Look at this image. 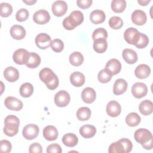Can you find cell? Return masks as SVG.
Masks as SVG:
<instances>
[{
	"label": "cell",
	"instance_id": "obj_51",
	"mask_svg": "<svg viewBox=\"0 0 153 153\" xmlns=\"http://www.w3.org/2000/svg\"><path fill=\"white\" fill-rule=\"evenodd\" d=\"M23 2L25 4H26L27 5H32L33 4H34L36 2V0H29V1H26V0H23Z\"/></svg>",
	"mask_w": 153,
	"mask_h": 153
},
{
	"label": "cell",
	"instance_id": "obj_11",
	"mask_svg": "<svg viewBox=\"0 0 153 153\" xmlns=\"http://www.w3.org/2000/svg\"><path fill=\"white\" fill-rule=\"evenodd\" d=\"M5 106L10 110L19 111L23 108V102L19 99L13 97H7L4 101Z\"/></svg>",
	"mask_w": 153,
	"mask_h": 153
},
{
	"label": "cell",
	"instance_id": "obj_48",
	"mask_svg": "<svg viewBox=\"0 0 153 153\" xmlns=\"http://www.w3.org/2000/svg\"><path fill=\"white\" fill-rule=\"evenodd\" d=\"M92 0H78L76 4L78 6L82 9H86L89 8L92 4Z\"/></svg>",
	"mask_w": 153,
	"mask_h": 153
},
{
	"label": "cell",
	"instance_id": "obj_2",
	"mask_svg": "<svg viewBox=\"0 0 153 153\" xmlns=\"http://www.w3.org/2000/svg\"><path fill=\"white\" fill-rule=\"evenodd\" d=\"M84 15L79 10H75L71 13L68 17L64 19L63 26L66 30H72L82 23Z\"/></svg>",
	"mask_w": 153,
	"mask_h": 153
},
{
	"label": "cell",
	"instance_id": "obj_4",
	"mask_svg": "<svg viewBox=\"0 0 153 153\" xmlns=\"http://www.w3.org/2000/svg\"><path fill=\"white\" fill-rule=\"evenodd\" d=\"M134 138L137 142L142 145L153 139L151 132L146 128H139L136 130L134 134Z\"/></svg>",
	"mask_w": 153,
	"mask_h": 153
},
{
	"label": "cell",
	"instance_id": "obj_10",
	"mask_svg": "<svg viewBox=\"0 0 153 153\" xmlns=\"http://www.w3.org/2000/svg\"><path fill=\"white\" fill-rule=\"evenodd\" d=\"M51 10L54 16H63L68 10L67 3L64 1H56L51 6Z\"/></svg>",
	"mask_w": 153,
	"mask_h": 153
},
{
	"label": "cell",
	"instance_id": "obj_9",
	"mask_svg": "<svg viewBox=\"0 0 153 153\" xmlns=\"http://www.w3.org/2000/svg\"><path fill=\"white\" fill-rule=\"evenodd\" d=\"M35 42L36 46L42 50H45L51 45V39L50 35L45 33H40L36 35Z\"/></svg>",
	"mask_w": 153,
	"mask_h": 153
},
{
	"label": "cell",
	"instance_id": "obj_30",
	"mask_svg": "<svg viewBox=\"0 0 153 153\" xmlns=\"http://www.w3.org/2000/svg\"><path fill=\"white\" fill-rule=\"evenodd\" d=\"M41 63V57L39 55L34 52H29V56L26 65L29 68H36Z\"/></svg>",
	"mask_w": 153,
	"mask_h": 153
},
{
	"label": "cell",
	"instance_id": "obj_14",
	"mask_svg": "<svg viewBox=\"0 0 153 153\" xmlns=\"http://www.w3.org/2000/svg\"><path fill=\"white\" fill-rule=\"evenodd\" d=\"M106 111L107 114L110 117H118L121 112V105L115 100H111L106 105Z\"/></svg>",
	"mask_w": 153,
	"mask_h": 153
},
{
	"label": "cell",
	"instance_id": "obj_34",
	"mask_svg": "<svg viewBox=\"0 0 153 153\" xmlns=\"http://www.w3.org/2000/svg\"><path fill=\"white\" fill-rule=\"evenodd\" d=\"M33 87L29 82H25L20 87V96L23 97H29L33 93Z\"/></svg>",
	"mask_w": 153,
	"mask_h": 153
},
{
	"label": "cell",
	"instance_id": "obj_1",
	"mask_svg": "<svg viewBox=\"0 0 153 153\" xmlns=\"http://www.w3.org/2000/svg\"><path fill=\"white\" fill-rule=\"evenodd\" d=\"M40 79L45 83L47 87L51 90L56 89L59 85V78L56 74L50 68L42 69L39 74Z\"/></svg>",
	"mask_w": 153,
	"mask_h": 153
},
{
	"label": "cell",
	"instance_id": "obj_39",
	"mask_svg": "<svg viewBox=\"0 0 153 153\" xmlns=\"http://www.w3.org/2000/svg\"><path fill=\"white\" fill-rule=\"evenodd\" d=\"M0 14L2 17H7L10 16L13 12V7L11 5L6 2H2L0 4Z\"/></svg>",
	"mask_w": 153,
	"mask_h": 153
},
{
	"label": "cell",
	"instance_id": "obj_6",
	"mask_svg": "<svg viewBox=\"0 0 153 153\" xmlns=\"http://www.w3.org/2000/svg\"><path fill=\"white\" fill-rule=\"evenodd\" d=\"M39 127L34 124H29L24 127L22 131L23 137L27 140H32L35 139L39 134Z\"/></svg>",
	"mask_w": 153,
	"mask_h": 153
},
{
	"label": "cell",
	"instance_id": "obj_40",
	"mask_svg": "<svg viewBox=\"0 0 153 153\" xmlns=\"http://www.w3.org/2000/svg\"><path fill=\"white\" fill-rule=\"evenodd\" d=\"M108 37V32L103 27H99L94 30L92 34V38L93 40L98 38L106 39Z\"/></svg>",
	"mask_w": 153,
	"mask_h": 153
},
{
	"label": "cell",
	"instance_id": "obj_31",
	"mask_svg": "<svg viewBox=\"0 0 153 153\" xmlns=\"http://www.w3.org/2000/svg\"><path fill=\"white\" fill-rule=\"evenodd\" d=\"M70 63L74 66H80L84 62V56L79 51L72 53L69 57Z\"/></svg>",
	"mask_w": 153,
	"mask_h": 153
},
{
	"label": "cell",
	"instance_id": "obj_38",
	"mask_svg": "<svg viewBox=\"0 0 153 153\" xmlns=\"http://www.w3.org/2000/svg\"><path fill=\"white\" fill-rule=\"evenodd\" d=\"M109 25L113 29H119L123 26L122 19L118 16H112L109 20Z\"/></svg>",
	"mask_w": 153,
	"mask_h": 153
},
{
	"label": "cell",
	"instance_id": "obj_46",
	"mask_svg": "<svg viewBox=\"0 0 153 153\" xmlns=\"http://www.w3.org/2000/svg\"><path fill=\"white\" fill-rule=\"evenodd\" d=\"M29 152L30 153H41L42 152V146L38 142L33 143L29 146Z\"/></svg>",
	"mask_w": 153,
	"mask_h": 153
},
{
	"label": "cell",
	"instance_id": "obj_47",
	"mask_svg": "<svg viewBox=\"0 0 153 153\" xmlns=\"http://www.w3.org/2000/svg\"><path fill=\"white\" fill-rule=\"evenodd\" d=\"M120 140H121V142L123 143L124 145L126 153L130 152L133 148V144L127 138H122Z\"/></svg>",
	"mask_w": 153,
	"mask_h": 153
},
{
	"label": "cell",
	"instance_id": "obj_12",
	"mask_svg": "<svg viewBox=\"0 0 153 153\" xmlns=\"http://www.w3.org/2000/svg\"><path fill=\"white\" fill-rule=\"evenodd\" d=\"M132 94L137 99L145 97L148 93V88L145 84L143 82H136L131 88Z\"/></svg>",
	"mask_w": 153,
	"mask_h": 153
},
{
	"label": "cell",
	"instance_id": "obj_7",
	"mask_svg": "<svg viewBox=\"0 0 153 153\" xmlns=\"http://www.w3.org/2000/svg\"><path fill=\"white\" fill-rule=\"evenodd\" d=\"M69 94L65 90H60L54 96V102L57 106L65 107L70 102Z\"/></svg>",
	"mask_w": 153,
	"mask_h": 153
},
{
	"label": "cell",
	"instance_id": "obj_18",
	"mask_svg": "<svg viewBox=\"0 0 153 153\" xmlns=\"http://www.w3.org/2000/svg\"><path fill=\"white\" fill-rule=\"evenodd\" d=\"M82 100L86 103H93L96 98V93L95 90L91 87H86L81 93Z\"/></svg>",
	"mask_w": 153,
	"mask_h": 153
},
{
	"label": "cell",
	"instance_id": "obj_16",
	"mask_svg": "<svg viewBox=\"0 0 153 153\" xmlns=\"http://www.w3.org/2000/svg\"><path fill=\"white\" fill-rule=\"evenodd\" d=\"M4 76L5 79L10 82L18 80L19 78V71L13 66H8L4 71Z\"/></svg>",
	"mask_w": 153,
	"mask_h": 153
},
{
	"label": "cell",
	"instance_id": "obj_36",
	"mask_svg": "<svg viewBox=\"0 0 153 153\" xmlns=\"http://www.w3.org/2000/svg\"><path fill=\"white\" fill-rule=\"evenodd\" d=\"M108 152L109 153H126L124 145L120 140L110 145Z\"/></svg>",
	"mask_w": 153,
	"mask_h": 153
},
{
	"label": "cell",
	"instance_id": "obj_17",
	"mask_svg": "<svg viewBox=\"0 0 153 153\" xmlns=\"http://www.w3.org/2000/svg\"><path fill=\"white\" fill-rule=\"evenodd\" d=\"M112 75L118 74L121 69V64L118 59H111L107 62L105 68Z\"/></svg>",
	"mask_w": 153,
	"mask_h": 153
},
{
	"label": "cell",
	"instance_id": "obj_35",
	"mask_svg": "<svg viewBox=\"0 0 153 153\" xmlns=\"http://www.w3.org/2000/svg\"><path fill=\"white\" fill-rule=\"evenodd\" d=\"M126 8V1L125 0H113L111 2V8L115 13H122Z\"/></svg>",
	"mask_w": 153,
	"mask_h": 153
},
{
	"label": "cell",
	"instance_id": "obj_13",
	"mask_svg": "<svg viewBox=\"0 0 153 153\" xmlns=\"http://www.w3.org/2000/svg\"><path fill=\"white\" fill-rule=\"evenodd\" d=\"M33 20L36 24L44 25L50 21V16L47 10L41 9L34 13Z\"/></svg>",
	"mask_w": 153,
	"mask_h": 153
},
{
	"label": "cell",
	"instance_id": "obj_24",
	"mask_svg": "<svg viewBox=\"0 0 153 153\" xmlns=\"http://www.w3.org/2000/svg\"><path fill=\"white\" fill-rule=\"evenodd\" d=\"M85 76L80 72H74L70 75L71 84L76 87H81L85 83Z\"/></svg>",
	"mask_w": 153,
	"mask_h": 153
},
{
	"label": "cell",
	"instance_id": "obj_8",
	"mask_svg": "<svg viewBox=\"0 0 153 153\" xmlns=\"http://www.w3.org/2000/svg\"><path fill=\"white\" fill-rule=\"evenodd\" d=\"M29 56V52L26 49L19 48L16 50L13 55L14 62L18 65H26Z\"/></svg>",
	"mask_w": 153,
	"mask_h": 153
},
{
	"label": "cell",
	"instance_id": "obj_23",
	"mask_svg": "<svg viewBox=\"0 0 153 153\" xmlns=\"http://www.w3.org/2000/svg\"><path fill=\"white\" fill-rule=\"evenodd\" d=\"M122 56L124 61L128 64H134L137 60V54L136 52L130 48L123 50Z\"/></svg>",
	"mask_w": 153,
	"mask_h": 153
},
{
	"label": "cell",
	"instance_id": "obj_33",
	"mask_svg": "<svg viewBox=\"0 0 153 153\" xmlns=\"http://www.w3.org/2000/svg\"><path fill=\"white\" fill-rule=\"evenodd\" d=\"M91 112L88 107H81L79 108L76 112V117L79 121H87L91 117Z\"/></svg>",
	"mask_w": 153,
	"mask_h": 153
},
{
	"label": "cell",
	"instance_id": "obj_5",
	"mask_svg": "<svg viewBox=\"0 0 153 153\" xmlns=\"http://www.w3.org/2000/svg\"><path fill=\"white\" fill-rule=\"evenodd\" d=\"M140 32L136 28L128 27L124 33V38L127 43L135 45L140 38Z\"/></svg>",
	"mask_w": 153,
	"mask_h": 153
},
{
	"label": "cell",
	"instance_id": "obj_26",
	"mask_svg": "<svg viewBox=\"0 0 153 153\" xmlns=\"http://www.w3.org/2000/svg\"><path fill=\"white\" fill-rule=\"evenodd\" d=\"M139 110L143 115H151L153 112V103L149 100L142 101L139 105Z\"/></svg>",
	"mask_w": 153,
	"mask_h": 153
},
{
	"label": "cell",
	"instance_id": "obj_22",
	"mask_svg": "<svg viewBox=\"0 0 153 153\" xmlns=\"http://www.w3.org/2000/svg\"><path fill=\"white\" fill-rule=\"evenodd\" d=\"M58 131L57 128L53 126H47L43 129L44 137L48 140H55L58 137Z\"/></svg>",
	"mask_w": 153,
	"mask_h": 153
},
{
	"label": "cell",
	"instance_id": "obj_3",
	"mask_svg": "<svg viewBox=\"0 0 153 153\" xmlns=\"http://www.w3.org/2000/svg\"><path fill=\"white\" fill-rule=\"evenodd\" d=\"M4 124L3 130L7 136L13 137L18 133L20 120L17 117L13 115L7 116L4 120Z\"/></svg>",
	"mask_w": 153,
	"mask_h": 153
},
{
	"label": "cell",
	"instance_id": "obj_28",
	"mask_svg": "<svg viewBox=\"0 0 153 153\" xmlns=\"http://www.w3.org/2000/svg\"><path fill=\"white\" fill-rule=\"evenodd\" d=\"M78 142V139L77 136L71 133H66L63 135L62 137V142L63 143L68 147H74L77 145Z\"/></svg>",
	"mask_w": 153,
	"mask_h": 153
},
{
	"label": "cell",
	"instance_id": "obj_19",
	"mask_svg": "<svg viewBox=\"0 0 153 153\" xmlns=\"http://www.w3.org/2000/svg\"><path fill=\"white\" fill-rule=\"evenodd\" d=\"M151 74L150 67L146 64L138 65L134 71L135 76L139 79H145L149 76Z\"/></svg>",
	"mask_w": 153,
	"mask_h": 153
},
{
	"label": "cell",
	"instance_id": "obj_20",
	"mask_svg": "<svg viewBox=\"0 0 153 153\" xmlns=\"http://www.w3.org/2000/svg\"><path fill=\"white\" fill-rule=\"evenodd\" d=\"M10 35L13 38L21 40L26 36V30L22 26L14 25L10 29Z\"/></svg>",
	"mask_w": 153,
	"mask_h": 153
},
{
	"label": "cell",
	"instance_id": "obj_21",
	"mask_svg": "<svg viewBox=\"0 0 153 153\" xmlns=\"http://www.w3.org/2000/svg\"><path fill=\"white\" fill-rule=\"evenodd\" d=\"M127 88V81L123 79H117L113 86V93L115 95H120L123 94Z\"/></svg>",
	"mask_w": 153,
	"mask_h": 153
},
{
	"label": "cell",
	"instance_id": "obj_29",
	"mask_svg": "<svg viewBox=\"0 0 153 153\" xmlns=\"http://www.w3.org/2000/svg\"><path fill=\"white\" fill-rule=\"evenodd\" d=\"M108 48V42L105 38H98L94 40L93 49L97 53H104Z\"/></svg>",
	"mask_w": 153,
	"mask_h": 153
},
{
	"label": "cell",
	"instance_id": "obj_44",
	"mask_svg": "<svg viewBox=\"0 0 153 153\" xmlns=\"http://www.w3.org/2000/svg\"><path fill=\"white\" fill-rule=\"evenodd\" d=\"M12 146L7 140H1L0 142V151L4 153H8L11 151Z\"/></svg>",
	"mask_w": 153,
	"mask_h": 153
},
{
	"label": "cell",
	"instance_id": "obj_49",
	"mask_svg": "<svg viewBox=\"0 0 153 153\" xmlns=\"http://www.w3.org/2000/svg\"><path fill=\"white\" fill-rule=\"evenodd\" d=\"M142 146L145 149H148H148H151L152 148V139L150 140L149 142H148L147 143L142 145Z\"/></svg>",
	"mask_w": 153,
	"mask_h": 153
},
{
	"label": "cell",
	"instance_id": "obj_41",
	"mask_svg": "<svg viewBox=\"0 0 153 153\" xmlns=\"http://www.w3.org/2000/svg\"><path fill=\"white\" fill-rule=\"evenodd\" d=\"M50 46H51V49L54 51H55L56 53H60L63 50L64 44L61 39H54L53 41H51Z\"/></svg>",
	"mask_w": 153,
	"mask_h": 153
},
{
	"label": "cell",
	"instance_id": "obj_37",
	"mask_svg": "<svg viewBox=\"0 0 153 153\" xmlns=\"http://www.w3.org/2000/svg\"><path fill=\"white\" fill-rule=\"evenodd\" d=\"M112 75L105 68L100 71L97 75L98 80L102 83H107L112 79Z\"/></svg>",
	"mask_w": 153,
	"mask_h": 153
},
{
	"label": "cell",
	"instance_id": "obj_25",
	"mask_svg": "<svg viewBox=\"0 0 153 153\" xmlns=\"http://www.w3.org/2000/svg\"><path fill=\"white\" fill-rule=\"evenodd\" d=\"M106 18L104 11L100 10H95L90 14V20L93 24H100L103 23Z\"/></svg>",
	"mask_w": 153,
	"mask_h": 153
},
{
	"label": "cell",
	"instance_id": "obj_32",
	"mask_svg": "<svg viewBox=\"0 0 153 153\" xmlns=\"http://www.w3.org/2000/svg\"><path fill=\"white\" fill-rule=\"evenodd\" d=\"M140 117L136 112H131L128 114L126 118V124L130 127H136L140 122Z\"/></svg>",
	"mask_w": 153,
	"mask_h": 153
},
{
	"label": "cell",
	"instance_id": "obj_45",
	"mask_svg": "<svg viewBox=\"0 0 153 153\" xmlns=\"http://www.w3.org/2000/svg\"><path fill=\"white\" fill-rule=\"evenodd\" d=\"M62 152L61 146L57 143H53L48 145L47 148V152L48 153H61Z\"/></svg>",
	"mask_w": 153,
	"mask_h": 153
},
{
	"label": "cell",
	"instance_id": "obj_43",
	"mask_svg": "<svg viewBox=\"0 0 153 153\" xmlns=\"http://www.w3.org/2000/svg\"><path fill=\"white\" fill-rule=\"evenodd\" d=\"M149 44V38L147 36V35H146L144 33H140V38L137 41V42L135 46L137 48H145Z\"/></svg>",
	"mask_w": 153,
	"mask_h": 153
},
{
	"label": "cell",
	"instance_id": "obj_50",
	"mask_svg": "<svg viewBox=\"0 0 153 153\" xmlns=\"http://www.w3.org/2000/svg\"><path fill=\"white\" fill-rule=\"evenodd\" d=\"M138 3L140 5H142V6H146L148 4H149L151 1L150 0H138Z\"/></svg>",
	"mask_w": 153,
	"mask_h": 153
},
{
	"label": "cell",
	"instance_id": "obj_15",
	"mask_svg": "<svg viewBox=\"0 0 153 153\" xmlns=\"http://www.w3.org/2000/svg\"><path fill=\"white\" fill-rule=\"evenodd\" d=\"M132 22L138 26L143 25L147 20L146 13L140 10H136L131 14Z\"/></svg>",
	"mask_w": 153,
	"mask_h": 153
},
{
	"label": "cell",
	"instance_id": "obj_27",
	"mask_svg": "<svg viewBox=\"0 0 153 153\" xmlns=\"http://www.w3.org/2000/svg\"><path fill=\"white\" fill-rule=\"evenodd\" d=\"M96 133V128L94 126L86 124L79 128V133L84 138L88 139L93 137Z\"/></svg>",
	"mask_w": 153,
	"mask_h": 153
},
{
	"label": "cell",
	"instance_id": "obj_42",
	"mask_svg": "<svg viewBox=\"0 0 153 153\" xmlns=\"http://www.w3.org/2000/svg\"><path fill=\"white\" fill-rule=\"evenodd\" d=\"M29 16V11L26 8H21L18 10L16 14V19L20 22L26 21Z\"/></svg>",
	"mask_w": 153,
	"mask_h": 153
}]
</instances>
